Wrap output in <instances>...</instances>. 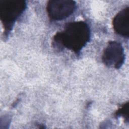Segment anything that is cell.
Wrapping results in <instances>:
<instances>
[{
    "label": "cell",
    "instance_id": "2",
    "mask_svg": "<svg viewBox=\"0 0 129 129\" xmlns=\"http://www.w3.org/2000/svg\"><path fill=\"white\" fill-rule=\"evenodd\" d=\"M26 7V1L24 0H0V19L6 36L9 35Z\"/></svg>",
    "mask_w": 129,
    "mask_h": 129
},
{
    "label": "cell",
    "instance_id": "4",
    "mask_svg": "<svg viewBox=\"0 0 129 129\" xmlns=\"http://www.w3.org/2000/svg\"><path fill=\"white\" fill-rule=\"evenodd\" d=\"M125 59L124 49L118 42L110 41L104 49L102 60L108 67L119 69L123 64Z\"/></svg>",
    "mask_w": 129,
    "mask_h": 129
},
{
    "label": "cell",
    "instance_id": "1",
    "mask_svg": "<svg viewBox=\"0 0 129 129\" xmlns=\"http://www.w3.org/2000/svg\"><path fill=\"white\" fill-rule=\"evenodd\" d=\"M90 35V28L86 22L75 21L69 23L63 31L56 33L53 40L56 44L78 54L88 42Z\"/></svg>",
    "mask_w": 129,
    "mask_h": 129
},
{
    "label": "cell",
    "instance_id": "6",
    "mask_svg": "<svg viewBox=\"0 0 129 129\" xmlns=\"http://www.w3.org/2000/svg\"><path fill=\"white\" fill-rule=\"evenodd\" d=\"M116 116L123 117L125 121L128 122L129 119V103L127 102L123 104L115 113Z\"/></svg>",
    "mask_w": 129,
    "mask_h": 129
},
{
    "label": "cell",
    "instance_id": "5",
    "mask_svg": "<svg viewBox=\"0 0 129 129\" xmlns=\"http://www.w3.org/2000/svg\"><path fill=\"white\" fill-rule=\"evenodd\" d=\"M114 31L124 37H129V7L122 9L114 17L112 21Z\"/></svg>",
    "mask_w": 129,
    "mask_h": 129
},
{
    "label": "cell",
    "instance_id": "3",
    "mask_svg": "<svg viewBox=\"0 0 129 129\" xmlns=\"http://www.w3.org/2000/svg\"><path fill=\"white\" fill-rule=\"evenodd\" d=\"M76 8V3L72 0H51L47 2L46 11L49 19L60 21L71 15Z\"/></svg>",
    "mask_w": 129,
    "mask_h": 129
}]
</instances>
